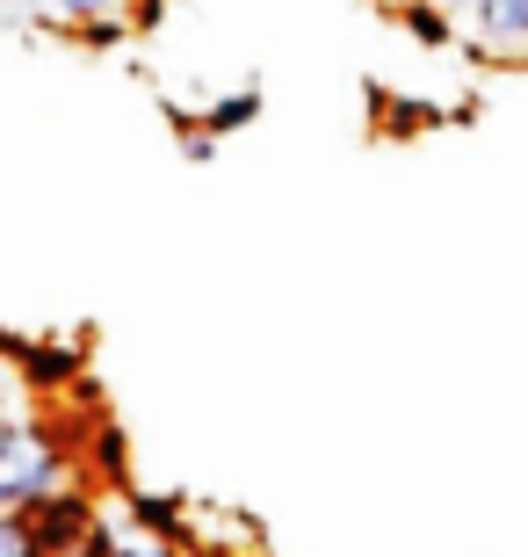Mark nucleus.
I'll list each match as a JSON object with an SVG mask.
<instances>
[{"instance_id": "8", "label": "nucleus", "mask_w": 528, "mask_h": 557, "mask_svg": "<svg viewBox=\"0 0 528 557\" xmlns=\"http://www.w3.org/2000/svg\"><path fill=\"white\" fill-rule=\"evenodd\" d=\"M44 15H51V22L65 29V37H73L81 22H109V15L131 22V0H44Z\"/></svg>"}, {"instance_id": "7", "label": "nucleus", "mask_w": 528, "mask_h": 557, "mask_svg": "<svg viewBox=\"0 0 528 557\" xmlns=\"http://www.w3.org/2000/svg\"><path fill=\"white\" fill-rule=\"evenodd\" d=\"M254 116H261V87H232V95H218V102L196 116V131H204V138H232V131H246Z\"/></svg>"}, {"instance_id": "11", "label": "nucleus", "mask_w": 528, "mask_h": 557, "mask_svg": "<svg viewBox=\"0 0 528 557\" xmlns=\"http://www.w3.org/2000/svg\"><path fill=\"white\" fill-rule=\"evenodd\" d=\"M174 138H182V152H188L196 166L218 160V138H204V131H196V116H174Z\"/></svg>"}, {"instance_id": "4", "label": "nucleus", "mask_w": 528, "mask_h": 557, "mask_svg": "<svg viewBox=\"0 0 528 557\" xmlns=\"http://www.w3.org/2000/svg\"><path fill=\"white\" fill-rule=\"evenodd\" d=\"M116 499H123V515H131V529H138V536L188 550V521H196L188 493H152V485H123Z\"/></svg>"}, {"instance_id": "3", "label": "nucleus", "mask_w": 528, "mask_h": 557, "mask_svg": "<svg viewBox=\"0 0 528 557\" xmlns=\"http://www.w3.org/2000/svg\"><path fill=\"white\" fill-rule=\"evenodd\" d=\"M15 376L29 398H73V384L87 376V348L81 341H22Z\"/></svg>"}, {"instance_id": "6", "label": "nucleus", "mask_w": 528, "mask_h": 557, "mask_svg": "<svg viewBox=\"0 0 528 557\" xmlns=\"http://www.w3.org/2000/svg\"><path fill=\"white\" fill-rule=\"evenodd\" d=\"M464 15H470V29H478V44H500L507 59H521V44H528V0H470Z\"/></svg>"}, {"instance_id": "9", "label": "nucleus", "mask_w": 528, "mask_h": 557, "mask_svg": "<svg viewBox=\"0 0 528 557\" xmlns=\"http://www.w3.org/2000/svg\"><path fill=\"white\" fill-rule=\"evenodd\" d=\"M398 22H406V37H420V44H449V15L434 0H398Z\"/></svg>"}, {"instance_id": "13", "label": "nucleus", "mask_w": 528, "mask_h": 557, "mask_svg": "<svg viewBox=\"0 0 528 557\" xmlns=\"http://www.w3.org/2000/svg\"><path fill=\"white\" fill-rule=\"evenodd\" d=\"M182 557H261V550H218V543H196V550H182Z\"/></svg>"}, {"instance_id": "1", "label": "nucleus", "mask_w": 528, "mask_h": 557, "mask_svg": "<svg viewBox=\"0 0 528 557\" xmlns=\"http://www.w3.org/2000/svg\"><path fill=\"white\" fill-rule=\"evenodd\" d=\"M73 456H81V434H65L59 420H15V428L0 434V515H22L51 485L81 478Z\"/></svg>"}, {"instance_id": "12", "label": "nucleus", "mask_w": 528, "mask_h": 557, "mask_svg": "<svg viewBox=\"0 0 528 557\" xmlns=\"http://www.w3.org/2000/svg\"><path fill=\"white\" fill-rule=\"evenodd\" d=\"M0 557H29V536H22L15 515H0Z\"/></svg>"}, {"instance_id": "2", "label": "nucleus", "mask_w": 528, "mask_h": 557, "mask_svg": "<svg viewBox=\"0 0 528 557\" xmlns=\"http://www.w3.org/2000/svg\"><path fill=\"white\" fill-rule=\"evenodd\" d=\"M15 521H22V536H29V557H59V550H73V543L95 536V521H102V499L87 493L81 478H65V485H51L44 499H29Z\"/></svg>"}, {"instance_id": "10", "label": "nucleus", "mask_w": 528, "mask_h": 557, "mask_svg": "<svg viewBox=\"0 0 528 557\" xmlns=\"http://www.w3.org/2000/svg\"><path fill=\"white\" fill-rule=\"evenodd\" d=\"M73 44H87V51H123V44H131V22H123V15L81 22V29H73Z\"/></svg>"}, {"instance_id": "14", "label": "nucleus", "mask_w": 528, "mask_h": 557, "mask_svg": "<svg viewBox=\"0 0 528 557\" xmlns=\"http://www.w3.org/2000/svg\"><path fill=\"white\" fill-rule=\"evenodd\" d=\"M15 428V406H8V392H0V434Z\"/></svg>"}, {"instance_id": "5", "label": "nucleus", "mask_w": 528, "mask_h": 557, "mask_svg": "<svg viewBox=\"0 0 528 557\" xmlns=\"http://www.w3.org/2000/svg\"><path fill=\"white\" fill-rule=\"evenodd\" d=\"M95 471V485H102V493H123V485H138V478H131V442H123V428L116 420H87V434H81V456H73V471Z\"/></svg>"}]
</instances>
